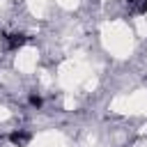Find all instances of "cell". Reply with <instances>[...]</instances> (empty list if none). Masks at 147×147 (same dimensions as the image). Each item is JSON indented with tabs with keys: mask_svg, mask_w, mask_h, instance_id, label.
Returning a JSON list of instances; mask_svg holds the SVG:
<instances>
[{
	"mask_svg": "<svg viewBox=\"0 0 147 147\" xmlns=\"http://www.w3.org/2000/svg\"><path fill=\"white\" fill-rule=\"evenodd\" d=\"M9 140H11L14 145H18V147H25V145H28V140H30V136H28V133H23V131H14V133L9 136Z\"/></svg>",
	"mask_w": 147,
	"mask_h": 147,
	"instance_id": "cell-1",
	"label": "cell"
},
{
	"mask_svg": "<svg viewBox=\"0 0 147 147\" xmlns=\"http://www.w3.org/2000/svg\"><path fill=\"white\" fill-rule=\"evenodd\" d=\"M7 44H9V48H21L25 44V37L23 34H9L7 37Z\"/></svg>",
	"mask_w": 147,
	"mask_h": 147,
	"instance_id": "cell-2",
	"label": "cell"
},
{
	"mask_svg": "<svg viewBox=\"0 0 147 147\" xmlns=\"http://www.w3.org/2000/svg\"><path fill=\"white\" fill-rule=\"evenodd\" d=\"M30 103H32L34 108H39V106H41V99H39L37 94H32V96H30Z\"/></svg>",
	"mask_w": 147,
	"mask_h": 147,
	"instance_id": "cell-3",
	"label": "cell"
},
{
	"mask_svg": "<svg viewBox=\"0 0 147 147\" xmlns=\"http://www.w3.org/2000/svg\"><path fill=\"white\" fill-rule=\"evenodd\" d=\"M145 11H147V2H145Z\"/></svg>",
	"mask_w": 147,
	"mask_h": 147,
	"instance_id": "cell-4",
	"label": "cell"
}]
</instances>
